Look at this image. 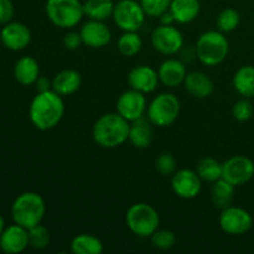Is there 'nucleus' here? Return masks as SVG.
<instances>
[{
    "mask_svg": "<svg viewBox=\"0 0 254 254\" xmlns=\"http://www.w3.org/2000/svg\"><path fill=\"white\" fill-rule=\"evenodd\" d=\"M150 122L144 118L136 119L131 122L130 130H129V141L138 149H145L151 144L153 130H151Z\"/></svg>",
    "mask_w": 254,
    "mask_h": 254,
    "instance_id": "nucleus-23",
    "label": "nucleus"
},
{
    "mask_svg": "<svg viewBox=\"0 0 254 254\" xmlns=\"http://www.w3.org/2000/svg\"><path fill=\"white\" fill-rule=\"evenodd\" d=\"M139 2L146 16L159 17L170 9L171 0H140Z\"/></svg>",
    "mask_w": 254,
    "mask_h": 254,
    "instance_id": "nucleus-32",
    "label": "nucleus"
},
{
    "mask_svg": "<svg viewBox=\"0 0 254 254\" xmlns=\"http://www.w3.org/2000/svg\"><path fill=\"white\" fill-rule=\"evenodd\" d=\"M5 230V222H4V218H2V216L0 215V235L2 233V231Z\"/></svg>",
    "mask_w": 254,
    "mask_h": 254,
    "instance_id": "nucleus-40",
    "label": "nucleus"
},
{
    "mask_svg": "<svg viewBox=\"0 0 254 254\" xmlns=\"http://www.w3.org/2000/svg\"><path fill=\"white\" fill-rule=\"evenodd\" d=\"M220 226L227 235L241 236L252 228L253 218L247 210L231 205L221 212Z\"/></svg>",
    "mask_w": 254,
    "mask_h": 254,
    "instance_id": "nucleus-11",
    "label": "nucleus"
},
{
    "mask_svg": "<svg viewBox=\"0 0 254 254\" xmlns=\"http://www.w3.org/2000/svg\"><path fill=\"white\" fill-rule=\"evenodd\" d=\"M159 79L166 87H178L184 83L186 78V66L184 62L176 59H168L160 64L158 69Z\"/></svg>",
    "mask_w": 254,
    "mask_h": 254,
    "instance_id": "nucleus-18",
    "label": "nucleus"
},
{
    "mask_svg": "<svg viewBox=\"0 0 254 254\" xmlns=\"http://www.w3.org/2000/svg\"><path fill=\"white\" fill-rule=\"evenodd\" d=\"M155 168L163 176H173L176 171V160L171 154L163 153L156 158Z\"/></svg>",
    "mask_w": 254,
    "mask_h": 254,
    "instance_id": "nucleus-34",
    "label": "nucleus"
},
{
    "mask_svg": "<svg viewBox=\"0 0 254 254\" xmlns=\"http://www.w3.org/2000/svg\"><path fill=\"white\" fill-rule=\"evenodd\" d=\"M201 178L196 171L191 169H181L176 170L171 178V189L180 198L191 200L200 193Z\"/></svg>",
    "mask_w": 254,
    "mask_h": 254,
    "instance_id": "nucleus-13",
    "label": "nucleus"
},
{
    "mask_svg": "<svg viewBox=\"0 0 254 254\" xmlns=\"http://www.w3.org/2000/svg\"><path fill=\"white\" fill-rule=\"evenodd\" d=\"M200 0H171L170 12L179 24H189L200 14Z\"/></svg>",
    "mask_w": 254,
    "mask_h": 254,
    "instance_id": "nucleus-22",
    "label": "nucleus"
},
{
    "mask_svg": "<svg viewBox=\"0 0 254 254\" xmlns=\"http://www.w3.org/2000/svg\"><path fill=\"white\" fill-rule=\"evenodd\" d=\"M14 16V5L11 0H0V24H7Z\"/></svg>",
    "mask_w": 254,
    "mask_h": 254,
    "instance_id": "nucleus-36",
    "label": "nucleus"
},
{
    "mask_svg": "<svg viewBox=\"0 0 254 254\" xmlns=\"http://www.w3.org/2000/svg\"><path fill=\"white\" fill-rule=\"evenodd\" d=\"M113 0H86L83 4V11L89 20L106 21L113 16Z\"/></svg>",
    "mask_w": 254,
    "mask_h": 254,
    "instance_id": "nucleus-25",
    "label": "nucleus"
},
{
    "mask_svg": "<svg viewBox=\"0 0 254 254\" xmlns=\"http://www.w3.org/2000/svg\"><path fill=\"white\" fill-rule=\"evenodd\" d=\"M146 108L145 94L135 89L123 92L117 101V113L121 114L128 122H134L143 118Z\"/></svg>",
    "mask_w": 254,
    "mask_h": 254,
    "instance_id": "nucleus-12",
    "label": "nucleus"
},
{
    "mask_svg": "<svg viewBox=\"0 0 254 254\" xmlns=\"http://www.w3.org/2000/svg\"><path fill=\"white\" fill-rule=\"evenodd\" d=\"M151 44L158 52L170 56L183 49L184 36L173 25H160L151 32Z\"/></svg>",
    "mask_w": 254,
    "mask_h": 254,
    "instance_id": "nucleus-9",
    "label": "nucleus"
},
{
    "mask_svg": "<svg viewBox=\"0 0 254 254\" xmlns=\"http://www.w3.org/2000/svg\"><path fill=\"white\" fill-rule=\"evenodd\" d=\"M254 176V163L245 155H235L222 164V179L241 186L251 181Z\"/></svg>",
    "mask_w": 254,
    "mask_h": 254,
    "instance_id": "nucleus-10",
    "label": "nucleus"
},
{
    "mask_svg": "<svg viewBox=\"0 0 254 254\" xmlns=\"http://www.w3.org/2000/svg\"><path fill=\"white\" fill-rule=\"evenodd\" d=\"M146 14L136 0H121L114 5L113 20L123 31H138L145 21Z\"/></svg>",
    "mask_w": 254,
    "mask_h": 254,
    "instance_id": "nucleus-8",
    "label": "nucleus"
},
{
    "mask_svg": "<svg viewBox=\"0 0 254 254\" xmlns=\"http://www.w3.org/2000/svg\"><path fill=\"white\" fill-rule=\"evenodd\" d=\"M151 242H153L154 247L159 248V250H170L175 246L176 236L173 231L156 230L151 236Z\"/></svg>",
    "mask_w": 254,
    "mask_h": 254,
    "instance_id": "nucleus-33",
    "label": "nucleus"
},
{
    "mask_svg": "<svg viewBox=\"0 0 254 254\" xmlns=\"http://www.w3.org/2000/svg\"><path fill=\"white\" fill-rule=\"evenodd\" d=\"M235 89L246 98L254 97V67L242 66L233 77Z\"/></svg>",
    "mask_w": 254,
    "mask_h": 254,
    "instance_id": "nucleus-27",
    "label": "nucleus"
},
{
    "mask_svg": "<svg viewBox=\"0 0 254 254\" xmlns=\"http://www.w3.org/2000/svg\"><path fill=\"white\" fill-rule=\"evenodd\" d=\"M83 44L82 37L79 32L69 31L64 35V46L68 50H77L81 45Z\"/></svg>",
    "mask_w": 254,
    "mask_h": 254,
    "instance_id": "nucleus-37",
    "label": "nucleus"
},
{
    "mask_svg": "<svg viewBox=\"0 0 254 254\" xmlns=\"http://www.w3.org/2000/svg\"><path fill=\"white\" fill-rule=\"evenodd\" d=\"M241 16L237 10L232 7L223 9L217 17V27L222 32H231L236 30L240 25Z\"/></svg>",
    "mask_w": 254,
    "mask_h": 254,
    "instance_id": "nucleus-30",
    "label": "nucleus"
},
{
    "mask_svg": "<svg viewBox=\"0 0 254 254\" xmlns=\"http://www.w3.org/2000/svg\"><path fill=\"white\" fill-rule=\"evenodd\" d=\"M64 114V99L54 89L37 93L29 108L30 121L39 130H50L57 127Z\"/></svg>",
    "mask_w": 254,
    "mask_h": 254,
    "instance_id": "nucleus-1",
    "label": "nucleus"
},
{
    "mask_svg": "<svg viewBox=\"0 0 254 254\" xmlns=\"http://www.w3.org/2000/svg\"><path fill=\"white\" fill-rule=\"evenodd\" d=\"M15 79L22 86L35 84L40 77V67L34 57L24 56L17 60L14 67Z\"/></svg>",
    "mask_w": 254,
    "mask_h": 254,
    "instance_id": "nucleus-21",
    "label": "nucleus"
},
{
    "mask_svg": "<svg viewBox=\"0 0 254 254\" xmlns=\"http://www.w3.org/2000/svg\"><path fill=\"white\" fill-rule=\"evenodd\" d=\"M159 82L160 79H159L158 71L145 64L135 67L128 74V83L130 88L144 94L155 91Z\"/></svg>",
    "mask_w": 254,
    "mask_h": 254,
    "instance_id": "nucleus-17",
    "label": "nucleus"
},
{
    "mask_svg": "<svg viewBox=\"0 0 254 254\" xmlns=\"http://www.w3.org/2000/svg\"><path fill=\"white\" fill-rule=\"evenodd\" d=\"M46 212V205L42 196L37 192H24L17 196L11 206V217L14 223L30 230L41 223Z\"/></svg>",
    "mask_w": 254,
    "mask_h": 254,
    "instance_id": "nucleus-3",
    "label": "nucleus"
},
{
    "mask_svg": "<svg viewBox=\"0 0 254 254\" xmlns=\"http://www.w3.org/2000/svg\"><path fill=\"white\" fill-rule=\"evenodd\" d=\"M232 113L235 119H237L238 122H246L248 119L252 118L253 116V106L250 101L247 99H242V101H238L237 103L233 106Z\"/></svg>",
    "mask_w": 254,
    "mask_h": 254,
    "instance_id": "nucleus-35",
    "label": "nucleus"
},
{
    "mask_svg": "<svg viewBox=\"0 0 254 254\" xmlns=\"http://www.w3.org/2000/svg\"><path fill=\"white\" fill-rule=\"evenodd\" d=\"M185 89L196 98H207L213 93V82L206 73L200 71H193L186 74L184 81Z\"/></svg>",
    "mask_w": 254,
    "mask_h": 254,
    "instance_id": "nucleus-19",
    "label": "nucleus"
},
{
    "mask_svg": "<svg viewBox=\"0 0 254 254\" xmlns=\"http://www.w3.org/2000/svg\"><path fill=\"white\" fill-rule=\"evenodd\" d=\"M46 15L50 21L61 29H72L84 16L81 0H47Z\"/></svg>",
    "mask_w": 254,
    "mask_h": 254,
    "instance_id": "nucleus-6",
    "label": "nucleus"
},
{
    "mask_svg": "<svg viewBox=\"0 0 254 254\" xmlns=\"http://www.w3.org/2000/svg\"><path fill=\"white\" fill-rule=\"evenodd\" d=\"M196 173L201 178V180L215 183V181L222 179V164L215 158L206 156L197 163Z\"/></svg>",
    "mask_w": 254,
    "mask_h": 254,
    "instance_id": "nucleus-28",
    "label": "nucleus"
},
{
    "mask_svg": "<svg viewBox=\"0 0 254 254\" xmlns=\"http://www.w3.org/2000/svg\"><path fill=\"white\" fill-rule=\"evenodd\" d=\"M82 84V77L76 69H62L52 79V89L60 96L76 93Z\"/></svg>",
    "mask_w": 254,
    "mask_h": 254,
    "instance_id": "nucleus-20",
    "label": "nucleus"
},
{
    "mask_svg": "<svg viewBox=\"0 0 254 254\" xmlns=\"http://www.w3.org/2000/svg\"><path fill=\"white\" fill-rule=\"evenodd\" d=\"M141 46L143 41L136 31H124L118 40V51L127 57L135 56L141 50Z\"/></svg>",
    "mask_w": 254,
    "mask_h": 254,
    "instance_id": "nucleus-29",
    "label": "nucleus"
},
{
    "mask_svg": "<svg viewBox=\"0 0 254 254\" xmlns=\"http://www.w3.org/2000/svg\"><path fill=\"white\" fill-rule=\"evenodd\" d=\"M148 119L153 126L165 128L171 126L180 114V101L173 93L158 94L149 103Z\"/></svg>",
    "mask_w": 254,
    "mask_h": 254,
    "instance_id": "nucleus-7",
    "label": "nucleus"
},
{
    "mask_svg": "<svg viewBox=\"0 0 254 254\" xmlns=\"http://www.w3.org/2000/svg\"><path fill=\"white\" fill-rule=\"evenodd\" d=\"M159 19H160V24L161 25H173L175 21V17H174V15L171 14L170 10H168L166 12H164L161 16H159Z\"/></svg>",
    "mask_w": 254,
    "mask_h": 254,
    "instance_id": "nucleus-39",
    "label": "nucleus"
},
{
    "mask_svg": "<svg viewBox=\"0 0 254 254\" xmlns=\"http://www.w3.org/2000/svg\"><path fill=\"white\" fill-rule=\"evenodd\" d=\"M126 222L131 233L141 238L151 237L159 230L160 217L155 208L145 202H138L128 208Z\"/></svg>",
    "mask_w": 254,
    "mask_h": 254,
    "instance_id": "nucleus-5",
    "label": "nucleus"
},
{
    "mask_svg": "<svg viewBox=\"0 0 254 254\" xmlns=\"http://www.w3.org/2000/svg\"><path fill=\"white\" fill-rule=\"evenodd\" d=\"M35 86H36L37 93H40V92H46L52 89V82L47 77L40 76L37 81L35 82Z\"/></svg>",
    "mask_w": 254,
    "mask_h": 254,
    "instance_id": "nucleus-38",
    "label": "nucleus"
},
{
    "mask_svg": "<svg viewBox=\"0 0 254 254\" xmlns=\"http://www.w3.org/2000/svg\"><path fill=\"white\" fill-rule=\"evenodd\" d=\"M71 251L73 254H101L103 243L96 236L82 233L72 240Z\"/></svg>",
    "mask_w": 254,
    "mask_h": 254,
    "instance_id": "nucleus-26",
    "label": "nucleus"
},
{
    "mask_svg": "<svg viewBox=\"0 0 254 254\" xmlns=\"http://www.w3.org/2000/svg\"><path fill=\"white\" fill-rule=\"evenodd\" d=\"M235 188L236 186L226 181L225 179L215 181L212 190H211V198H212V203L215 205V207L220 208V210L230 207L232 205L233 197H235Z\"/></svg>",
    "mask_w": 254,
    "mask_h": 254,
    "instance_id": "nucleus-24",
    "label": "nucleus"
},
{
    "mask_svg": "<svg viewBox=\"0 0 254 254\" xmlns=\"http://www.w3.org/2000/svg\"><path fill=\"white\" fill-rule=\"evenodd\" d=\"M29 231V246L35 250H45L50 245V232L41 223L31 227Z\"/></svg>",
    "mask_w": 254,
    "mask_h": 254,
    "instance_id": "nucleus-31",
    "label": "nucleus"
},
{
    "mask_svg": "<svg viewBox=\"0 0 254 254\" xmlns=\"http://www.w3.org/2000/svg\"><path fill=\"white\" fill-rule=\"evenodd\" d=\"M83 45L92 49H102L107 46L112 40V32L104 21L89 20L79 31Z\"/></svg>",
    "mask_w": 254,
    "mask_h": 254,
    "instance_id": "nucleus-16",
    "label": "nucleus"
},
{
    "mask_svg": "<svg viewBox=\"0 0 254 254\" xmlns=\"http://www.w3.org/2000/svg\"><path fill=\"white\" fill-rule=\"evenodd\" d=\"M0 40L6 49L21 51L31 41V31L21 22H7L0 31Z\"/></svg>",
    "mask_w": 254,
    "mask_h": 254,
    "instance_id": "nucleus-14",
    "label": "nucleus"
},
{
    "mask_svg": "<svg viewBox=\"0 0 254 254\" xmlns=\"http://www.w3.org/2000/svg\"><path fill=\"white\" fill-rule=\"evenodd\" d=\"M230 51V42L225 32L210 30L201 34L196 44V56L206 66H217L222 64Z\"/></svg>",
    "mask_w": 254,
    "mask_h": 254,
    "instance_id": "nucleus-4",
    "label": "nucleus"
},
{
    "mask_svg": "<svg viewBox=\"0 0 254 254\" xmlns=\"http://www.w3.org/2000/svg\"><path fill=\"white\" fill-rule=\"evenodd\" d=\"M130 122L119 113H107L97 119L93 126L92 135L99 146L113 149L129 140Z\"/></svg>",
    "mask_w": 254,
    "mask_h": 254,
    "instance_id": "nucleus-2",
    "label": "nucleus"
},
{
    "mask_svg": "<svg viewBox=\"0 0 254 254\" xmlns=\"http://www.w3.org/2000/svg\"><path fill=\"white\" fill-rule=\"evenodd\" d=\"M29 247V231L20 225L5 228L0 235V250L7 254L24 252Z\"/></svg>",
    "mask_w": 254,
    "mask_h": 254,
    "instance_id": "nucleus-15",
    "label": "nucleus"
}]
</instances>
